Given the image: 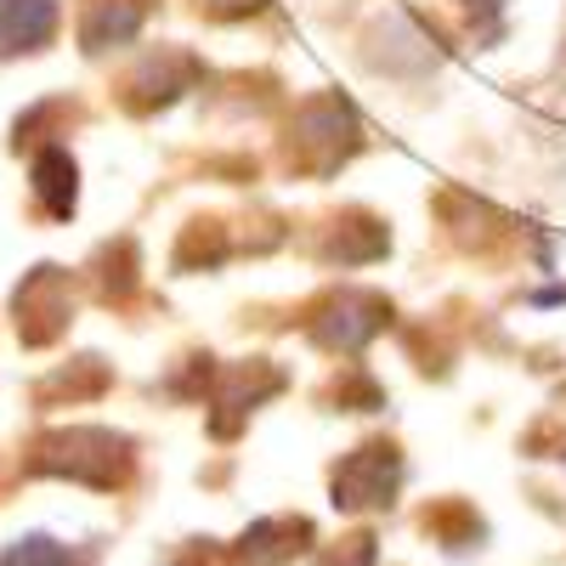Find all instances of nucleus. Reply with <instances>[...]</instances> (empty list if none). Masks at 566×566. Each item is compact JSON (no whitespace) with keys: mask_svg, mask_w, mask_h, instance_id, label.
<instances>
[{"mask_svg":"<svg viewBox=\"0 0 566 566\" xmlns=\"http://www.w3.org/2000/svg\"><path fill=\"white\" fill-rule=\"evenodd\" d=\"M57 23V0H0V57L34 52Z\"/></svg>","mask_w":566,"mask_h":566,"instance_id":"1","label":"nucleus"},{"mask_svg":"<svg viewBox=\"0 0 566 566\" xmlns=\"http://www.w3.org/2000/svg\"><path fill=\"white\" fill-rule=\"evenodd\" d=\"M40 193L52 199L57 216H69V205H74V165L63 154H45L40 159Z\"/></svg>","mask_w":566,"mask_h":566,"instance_id":"2","label":"nucleus"},{"mask_svg":"<svg viewBox=\"0 0 566 566\" xmlns=\"http://www.w3.org/2000/svg\"><path fill=\"white\" fill-rule=\"evenodd\" d=\"M0 566H74V560L52 538H18L12 549H0Z\"/></svg>","mask_w":566,"mask_h":566,"instance_id":"3","label":"nucleus"}]
</instances>
